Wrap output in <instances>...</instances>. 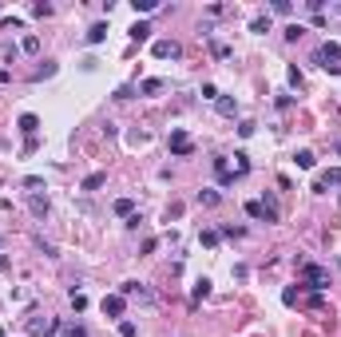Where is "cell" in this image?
<instances>
[{
	"label": "cell",
	"mask_w": 341,
	"mask_h": 337,
	"mask_svg": "<svg viewBox=\"0 0 341 337\" xmlns=\"http://www.w3.org/2000/svg\"><path fill=\"white\" fill-rule=\"evenodd\" d=\"M28 206H32V215H36V218H48V195H32Z\"/></svg>",
	"instance_id": "obj_12"
},
{
	"label": "cell",
	"mask_w": 341,
	"mask_h": 337,
	"mask_svg": "<svg viewBox=\"0 0 341 337\" xmlns=\"http://www.w3.org/2000/svg\"><path fill=\"white\" fill-rule=\"evenodd\" d=\"M24 186H28V191H36V186H44V179H40V175H28V179H24Z\"/></svg>",
	"instance_id": "obj_30"
},
{
	"label": "cell",
	"mask_w": 341,
	"mask_h": 337,
	"mask_svg": "<svg viewBox=\"0 0 341 337\" xmlns=\"http://www.w3.org/2000/svg\"><path fill=\"white\" fill-rule=\"evenodd\" d=\"M135 293L147 298V286H143V282H123V286H119V298H135Z\"/></svg>",
	"instance_id": "obj_8"
},
{
	"label": "cell",
	"mask_w": 341,
	"mask_h": 337,
	"mask_svg": "<svg viewBox=\"0 0 341 337\" xmlns=\"http://www.w3.org/2000/svg\"><path fill=\"white\" fill-rule=\"evenodd\" d=\"M218 199H223L218 191H198V202H203V206H218Z\"/></svg>",
	"instance_id": "obj_15"
},
{
	"label": "cell",
	"mask_w": 341,
	"mask_h": 337,
	"mask_svg": "<svg viewBox=\"0 0 341 337\" xmlns=\"http://www.w3.org/2000/svg\"><path fill=\"white\" fill-rule=\"evenodd\" d=\"M119 337H139V325L135 322H119Z\"/></svg>",
	"instance_id": "obj_21"
},
{
	"label": "cell",
	"mask_w": 341,
	"mask_h": 337,
	"mask_svg": "<svg viewBox=\"0 0 341 337\" xmlns=\"http://www.w3.org/2000/svg\"><path fill=\"white\" fill-rule=\"evenodd\" d=\"M135 12H155V0H131Z\"/></svg>",
	"instance_id": "obj_25"
},
{
	"label": "cell",
	"mask_w": 341,
	"mask_h": 337,
	"mask_svg": "<svg viewBox=\"0 0 341 337\" xmlns=\"http://www.w3.org/2000/svg\"><path fill=\"white\" fill-rule=\"evenodd\" d=\"M329 186H341V167L322 171V175H317V183H313V191H317V195H326Z\"/></svg>",
	"instance_id": "obj_5"
},
{
	"label": "cell",
	"mask_w": 341,
	"mask_h": 337,
	"mask_svg": "<svg viewBox=\"0 0 341 337\" xmlns=\"http://www.w3.org/2000/svg\"><path fill=\"white\" fill-rule=\"evenodd\" d=\"M214 108H218V115H238V99H230V95H218V99H214Z\"/></svg>",
	"instance_id": "obj_11"
},
{
	"label": "cell",
	"mask_w": 341,
	"mask_h": 337,
	"mask_svg": "<svg viewBox=\"0 0 341 337\" xmlns=\"http://www.w3.org/2000/svg\"><path fill=\"white\" fill-rule=\"evenodd\" d=\"M155 56H159V60H178L183 48H178L175 40H155Z\"/></svg>",
	"instance_id": "obj_6"
},
{
	"label": "cell",
	"mask_w": 341,
	"mask_h": 337,
	"mask_svg": "<svg viewBox=\"0 0 341 337\" xmlns=\"http://www.w3.org/2000/svg\"><path fill=\"white\" fill-rule=\"evenodd\" d=\"M294 163H297L302 171H310V167H313V151H297V155H294Z\"/></svg>",
	"instance_id": "obj_16"
},
{
	"label": "cell",
	"mask_w": 341,
	"mask_h": 337,
	"mask_svg": "<svg viewBox=\"0 0 341 337\" xmlns=\"http://www.w3.org/2000/svg\"><path fill=\"white\" fill-rule=\"evenodd\" d=\"M313 64H322L329 76H341V44H329L326 40V44L313 52Z\"/></svg>",
	"instance_id": "obj_1"
},
{
	"label": "cell",
	"mask_w": 341,
	"mask_h": 337,
	"mask_svg": "<svg viewBox=\"0 0 341 337\" xmlns=\"http://www.w3.org/2000/svg\"><path fill=\"white\" fill-rule=\"evenodd\" d=\"M24 52H28V56H36V52H40V36H24Z\"/></svg>",
	"instance_id": "obj_19"
},
{
	"label": "cell",
	"mask_w": 341,
	"mask_h": 337,
	"mask_svg": "<svg viewBox=\"0 0 341 337\" xmlns=\"http://www.w3.org/2000/svg\"><path fill=\"white\" fill-rule=\"evenodd\" d=\"M16 127H20V131L32 139L36 131H40V119H36V115H20V119H16Z\"/></svg>",
	"instance_id": "obj_9"
},
{
	"label": "cell",
	"mask_w": 341,
	"mask_h": 337,
	"mask_svg": "<svg viewBox=\"0 0 341 337\" xmlns=\"http://www.w3.org/2000/svg\"><path fill=\"white\" fill-rule=\"evenodd\" d=\"M203 99H218V88L214 83H203Z\"/></svg>",
	"instance_id": "obj_29"
},
{
	"label": "cell",
	"mask_w": 341,
	"mask_h": 337,
	"mask_svg": "<svg viewBox=\"0 0 341 337\" xmlns=\"http://www.w3.org/2000/svg\"><path fill=\"white\" fill-rule=\"evenodd\" d=\"M127 36H131V40H139V44H143V40H151V24H143V20H139V24H135L131 32H127Z\"/></svg>",
	"instance_id": "obj_14"
},
{
	"label": "cell",
	"mask_w": 341,
	"mask_h": 337,
	"mask_svg": "<svg viewBox=\"0 0 341 337\" xmlns=\"http://www.w3.org/2000/svg\"><path fill=\"white\" fill-rule=\"evenodd\" d=\"M68 337H88V329H84V325H72V329H68Z\"/></svg>",
	"instance_id": "obj_31"
},
{
	"label": "cell",
	"mask_w": 341,
	"mask_h": 337,
	"mask_svg": "<svg viewBox=\"0 0 341 337\" xmlns=\"http://www.w3.org/2000/svg\"><path fill=\"white\" fill-rule=\"evenodd\" d=\"M198 242H203V246H218V230H203Z\"/></svg>",
	"instance_id": "obj_22"
},
{
	"label": "cell",
	"mask_w": 341,
	"mask_h": 337,
	"mask_svg": "<svg viewBox=\"0 0 341 337\" xmlns=\"http://www.w3.org/2000/svg\"><path fill=\"white\" fill-rule=\"evenodd\" d=\"M104 183H107V171H95V175H88V179L79 183V191H99Z\"/></svg>",
	"instance_id": "obj_10"
},
{
	"label": "cell",
	"mask_w": 341,
	"mask_h": 337,
	"mask_svg": "<svg viewBox=\"0 0 341 337\" xmlns=\"http://www.w3.org/2000/svg\"><path fill=\"white\" fill-rule=\"evenodd\" d=\"M250 32H270V16H258V20L250 24Z\"/></svg>",
	"instance_id": "obj_24"
},
{
	"label": "cell",
	"mask_w": 341,
	"mask_h": 337,
	"mask_svg": "<svg viewBox=\"0 0 341 337\" xmlns=\"http://www.w3.org/2000/svg\"><path fill=\"white\" fill-rule=\"evenodd\" d=\"M32 16H52V4H44V0H40V4H32Z\"/></svg>",
	"instance_id": "obj_27"
},
{
	"label": "cell",
	"mask_w": 341,
	"mask_h": 337,
	"mask_svg": "<svg viewBox=\"0 0 341 337\" xmlns=\"http://www.w3.org/2000/svg\"><path fill=\"white\" fill-rule=\"evenodd\" d=\"M194 151V143H191V135H187V131H171V155H178V159H187V155Z\"/></svg>",
	"instance_id": "obj_4"
},
{
	"label": "cell",
	"mask_w": 341,
	"mask_h": 337,
	"mask_svg": "<svg viewBox=\"0 0 341 337\" xmlns=\"http://www.w3.org/2000/svg\"><path fill=\"white\" fill-rule=\"evenodd\" d=\"M131 210H135V202H131V199H119V202H115V215L131 218Z\"/></svg>",
	"instance_id": "obj_20"
},
{
	"label": "cell",
	"mask_w": 341,
	"mask_h": 337,
	"mask_svg": "<svg viewBox=\"0 0 341 337\" xmlns=\"http://www.w3.org/2000/svg\"><path fill=\"white\" fill-rule=\"evenodd\" d=\"M270 8H274V12H278V16H290V12H294V8H290V4H286V0H274V4H270Z\"/></svg>",
	"instance_id": "obj_26"
},
{
	"label": "cell",
	"mask_w": 341,
	"mask_h": 337,
	"mask_svg": "<svg viewBox=\"0 0 341 337\" xmlns=\"http://www.w3.org/2000/svg\"><path fill=\"white\" fill-rule=\"evenodd\" d=\"M214 175H218V183H223V186L234 183V171H230V163H226V155H218V159H214Z\"/></svg>",
	"instance_id": "obj_7"
},
{
	"label": "cell",
	"mask_w": 341,
	"mask_h": 337,
	"mask_svg": "<svg viewBox=\"0 0 341 337\" xmlns=\"http://www.w3.org/2000/svg\"><path fill=\"white\" fill-rule=\"evenodd\" d=\"M302 274H306V290H313V293H322L329 286V270H322V266H306V270H302Z\"/></svg>",
	"instance_id": "obj_2"
},
{
	"label": "cell",
	"mask_w": 341,
	"mask_h": 337,
	"mask_svg": "<svg viewBox=\"0 0 341 337\" xmlns=\"http://www.w3.org/2000/svg\"><path fill=\"white\" fill-rule=\"evenodd\" d=\"M107 40V24H91L88 28V44H104Z\"/></svg>",
	"instance_id": "obj_13"
},
{
	"label": "cell",
	"mask_w": 341,
	"mask_h": 337,
	"mask_svg": "<svg viewBox=\"0 0 341 337\" xmlns=\"http://www.w3.org/2000/svg\"><path fill=\"white\" fill-rule=\"evenodd\" d=\"M234 159H238V163H234V175H246V171H250V159H246L242 151H238Z\"/></svg>",
	"instance_id": "obj_23"
},
{
	"label": "cell",
	"mask_w": 341,
	"mask_h": 337,
	"mask_svg": "<svg viewBox=\"0 0 341 337\" xmlns=\"http://www.w3.org/2000/svg\"><path fill=\"white\" fill-rule=\"evenodd\" d=\"M337 12H341V4H337Z\"/></svg>",
	"instance_id": "obj_32"
},
{
	"label": "cell",
	"mask_w": 341,
	"mask_h": 337,
	"mask_svg": "<svg viewBox=\"0 0 341 337\" xmlns=\"http://www.w3.org/2000/svg\"><path fill=\"white\" fill-rule=\"evenodd\" d=\"M143 95H155V92H163V79H143V88H139Z\"/></svg>",
	"instance_id": "obj_17"
},
{
	"label": "cell",
	"mask_w": 341,
	"mask_h": 337,
	"mask_svg": "<svg viewBox=\"0 0 341 337\" xmlns=\"http://www.w3.org/2000/svg\"><path fill=\"white\" fill-rule=\"evenodd\" d=\"M337 202H341V199H337Z\"/></svg>",
	"instance_id": "obj_34"
},
{
	"label": "cell",
	"mask_w": 341,
	"mask_h": 337,
	"mask_svg": "<svg viewBox=\"0 0 341 337\" xmlns=\"http://www.w3.org/2000/svg\"><path fill=\"white\" fill-rule=\"evenodd\" d=\"M207 293H210V278H198V282H194V302L207 298Z\"/></svg>",
	"instance_id": "obj_18"
},
{
	"label": "cell",
	"mask_w": 341,
	"mask_h": 337,
	"mask_svg": "<svg viewBox=\"0 0 341 337\" xmlns=\"http://www.w3.org/2000/svg\"><path fill=\"white\" fill-rule=\"evenodd\" d=\"M99 309H104V318H115V322H123V309H127V298H119V293H107L104 302H99Z\"/></svg>",
	"instance_id": "obj_3"
},
{
	"label": "cell",
	"mask_w": 341,
	"mask_h": 337,
	"mask_svg": "<svg viewBox=\"0 0 341 337\" xmlns=\"http://www.w3.org/2000/svg\"><path fill=\"white\" fill-rule=\"evenodd\" d=\"M337 151H341V143H337Z\"/></svg>",
	"instance_id": "obj_33"
},
{
	"label": "cell",
	"mask_w": 341,
	"mask_h": 337,
	"mask_svg": "<svg viewBox=\"0 0 341 337\" xmlns=\"http://www.w3.org/2000/svg\"><path fill=\"white\" fill-rule=\"evenodd\" d=\"M84 306H88V298H84V293H75V290H72V309H75V313H79V309H84Z\"/></svg>",
	"instance_id": "obj_28"
}]
</instances>
